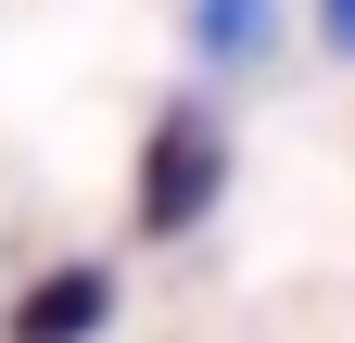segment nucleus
Listing matches in <instances>:
<instances>
[{
	"label": "nucleus",
	"mask_w": 355,
	"mask_h": 343,
	"mask_svg": "<svg viewBox=\"0 0 355 343\" xmlns=\"http://www.w3.org/2000/svg\"><path fill=\"white\" fill-rule=\"evenodd\" d=\"M203 203H216V127H203V115H165V127H153V153H140V229L178 242Z\"/></svg>",
	"instance_id": "f257e3e1"
},
{
	"label": "nucleus",
	"mask_w": 355,
	"mask_h": 343,
	"mask_svg": "<svg viewBox=\"0 0 355 343\" xmlns=\"http://www.w3.org/2000/svg\"><path fill=\"white\" fill-rule=\"evenodd\" d=\"M102 318H114V280H102V267H51L38 292H13L0 343H89Z\"/></svg>",
	"instance_id": "f03ea898"
},
{
	"label": "nucleus",
	"mask_w": 355,
	"mask_h": 343,
	"mask_svg": "<svg viewBox=\"0 0 355 343\" xmlns=\"http://www.w3.org/2000/svg\"><path fill=\"white\" fill-rule=\"evenodd\" d=\"M191 38L216 64H254V38H266V0H191Z\"/></svg>",
	"instance_id": "7ed1b4c3"
},
{
	"label": "nucleus",
	"mask_w": 355,
	"mask_h": 343,
	"mask_svg": "<svg viewBox=\"0 0 355 343\" xmlns=\"http://www.w3.org/2000/svg\"><path fill=\"white\" fill-rule=\"evenodd\" d=\"M318 38H330L343 64H355V0H318Z\"/></svg>",
	"instance_id": "20e7f679"
}]
</instances>
